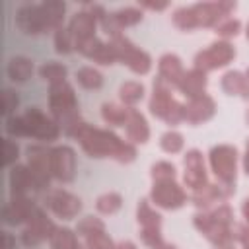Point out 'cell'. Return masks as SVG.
Masks as SVG:
<instances>
[{"instance_id": "obj_1", "label": "cell", "mask_w": 249, "mask_h": 249, "mask_svg": "<svg viewBox=\"0 0 249 249\" xmlns=\"http://www.w3.org/2000/svg\"><path fill=\"white\" fill-rule=\"evenodd\" d=\"M8 72H10L12 80H25L31 74V62L25 58H14L8 66Z\"/></svg>"}, {"instance_id": "obj_2", "label": "cell", "mask_w": 249, "mask_h": 249, "mask_svg": "<svg viewBox=\"0 0 249 249\" xmlns=\"http://www.w3.org/2000/svg\"><path fill=\"white\" fill-rule=\"evenodd\" d=\"M64 72H66V70H64L62 66H54V64H49V66H45V68L41 70V74L47 76V78H51V80H53V78H62Z\"/></svg>"}, {"instance_id": "obj_3", "label": "cell", "mask_w": 249, "mask_h": 249, "mask_svg": "<svg viewBox=\"0 0 249 249\" xmlns=\"http://www.w3.org/2000/svg\"><path fill=\"white\" fill-rule=\"evenodd\" d=\"M18 105V97L14 95L12 97V91H4V113H8V111H12V107H16Z\"/></svg>"}]
</instances>
